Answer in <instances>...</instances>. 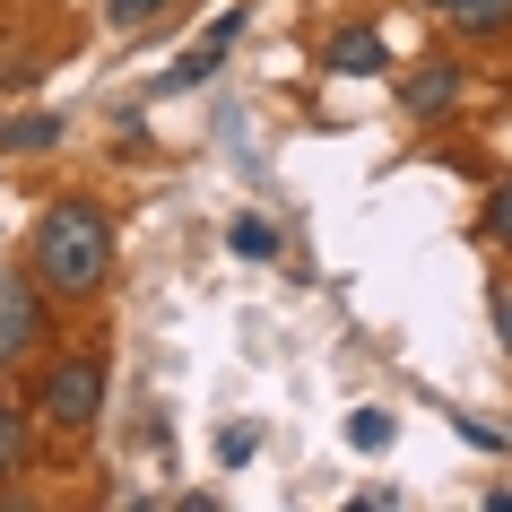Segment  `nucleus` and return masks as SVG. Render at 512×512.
I'll return each instance as SVG.
<instances>
[{
  "label": "nucleus",
  "instance_id": "f257e3e1",
  "mask_svg": "<svg viewBox=\"0 0 512 512\" xmlns=\"http://www.w3.org/2000/svg\"><path fill=\"white\" fill-rule=\"evenodd\" d=\"M113 270V226L96 200H53L44 226H35V278L53 296H96Z\"/></svg>",
  "mask_w": 512,
  "mask_h": 512
},
{
  "label": "nucleus",
  "instance_id": "f03ea898",
  "mask_svg": "<svg viewBox=\"0 0 512 512\" xmlns=\"http://www.w3.org/2000/svg\"><path fill=\"white\" fill-rule=\"evenodd\" d=\"M35 408H44V417H53V426H96V408H105V365H96V356H61L53 374L35 382Z\"/></svg>",
  "mask_w": 512,
  "mask_h": 512
},
{
  "label": "nucleus",
  "instance_id": "7ed1b4c3",
  "mask_svg": "<svg viewBox=\"0 0 512 512\" xmlns=\"http://www.w3.org/2000/svg\"><path fill=\"white\" fill-rule=\"evenodd\" d=\"M460 96H469V70H460V61H426V70H408V79H400V113H417V122L452 113Z\"/></svg>",
  "mask_w": 512,
  "mask_h": 512
},
{
  "label": "nucleus",
  "instance_id": "20e7f679",
  "mask_svg": "<svg viewBox=\"0 0 512 512\" xmlns=\"http://www.w3.org/2000/svg\"><path fill=\"white\" fill-rule=\"evenodd\" d=\"M35 339H44V304H35L27 278L0 270V365H9V356H27Z\"/></svg>",
  "mask_w": 512,
  "mask_h": 512
},
{
  "label": "nucleus",
  "instance_id": "39448f33",
  "mask_svg": "<svg viewBox=\"0 0 512 512\" xmlns=\"http://www.w3.org/2000/svg\"><path fill=\"white\" fill-rule=\"evenodd\" d=\"M330 70H339V79H382V70H391V44H382L374 27H348V35H330Z\"/></svg>",
  "mask_w": 512,
  "mask_h": 512
},
{
  "label": "nucleus",
  "instance_id": "423d86ee",
  "mask_svg": "<svg viewBox=\"0 0 512 512\" xmlns=\"http://www.w3.org/2000/svg\"><path fill=\"white\" fill-rule=\"evenodd\" d=\"M452 27H469V35H495V27H512V0H434Z\"/></svg>",
  "mask_w": 512,
  "mask_h": 512
},
{
  "label": "nucleus",
  "instance_id": "0eeeda50",
  "mask_svg": "<svg viewBox=\"0 0 512 512\" xmlns=\"http://www.w3.org/2000/svg\"><path fill=\"white\" fill-rule=\"evenodd\" d=\"M217 61H226V44H200V53H191L183 70H165V79H157V96H183V87H209V79H217Z\"/></svg>",
  "mask_w": 512,
  "mask_h": 512
},
{
  "label": "nucleus",
  "instance_id": "6e6552de",
  "mask_svg": "<svg viewBox=\"0 0 512 512\" xmlns=\"http://www.w3.org/2000/svg\"><path fill=\"white\" fill-rule=\"evenodd\" d=\"M226 243H235L243 261H278V226H270V217H235V226H226Z\"/></svg>",
  "mask_w": 512,
  "mask_h": 512
},
{
  "label": "nucleus",
  "instance_id": "1a4fd4ad",
  "mask_svg": "<svg viewBox=\"0 0 512 512\" xmlns=\"http://www.w3.org/2000/svg\"><path fill=\"white\" fill-rule=\"evenodd\" d=\"M61 139V113H18V122H0V148H53Z\"/></svg>",
  "mask_w": 512,
  "mask_h": 512
},
{
  "label": "nucleus",
  "instance_id": "9d476101",
  "mask_svg": "<svg viewBox=\"0 0 512 512\" xmlns=\"http://www.w3.org/2000/svg\"><path fill=\"white\" fill-rule=\"evenodd\" d=\"M348 443H356V452H382V443H391V408H356V417H348Z\"/></svg>",
  "mask_w": 512,
  "mask_h": 512
},
{
  "label": "nucleus",
  "instance_id": "9b49d317",
  "mask_svg": "<svg viewBox=\"0 0 512 512\" xmlns=\"http://www.w3.org/2000/svg\"><path fill=\"white\" fill-rule=\"evenodd\" d=\"M27 460V408H0V478Z\"/></svg>",
  "mask_w": 512,
  "mask_h": 512
},
{
  "label": "nucleus",
  "instance_id": "f8f14e48",
  "mask_svg": "<svg viewBox=\"0 0 512 512\" xmlns=\"http://www.w3.org/2000/svg\"><path fill=\"white\" fill-rule=\"evenodd\" d=\"M157 9H165V0H105V18H113V27H148Z\"/></svg>",
  "mask_w": 512,
  "mask_h": 512
},
{
  "label": "nucleus",
  "instance_id": "ddd939ff",
  "mask_svg": "<svg viewBox=\"0 0 512 512\" xmlns=\"http://www.w3.org/2000/svg\"><path fill=\"white\" fill-rule=\"evenodd\" d=\"M217 460H226V469H243V460H252V426H226V434H217Z\"/></svg>",
  "mask_w": 512,
  "mask_h": 512
},
{
  "label": "nucleus",
  "instance_id": "4468645a",
  "mask_svg": "<svg viewBox=\"0 0 512 512\" xmlns=\"http://www.w3.org/2000/svg\"><path fill=\"white\" fill-rule=\"evenodd\" d=\"M486 226H495V235H504V243H512V183H504V191H495V200H486Z\"/></svg>",
  "mask_w": 512,
  "mask_h": 512
},
{
  "label": "nucleus",
  "instance_id": "2eb2a0df",
  "mask_svg": "<svg viewBox=\"0 0 512 512\" xmlns=\"http://www.w3.org/2000/svg\"><path fill=\"white\" fill-rule=\"evenodd\" d=\"M495 322H504V348H512V287L495 296Z\"/></svg>",
  "mask_w": 512,
  "mask_h": 512
}]
</instances>
